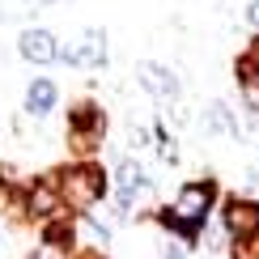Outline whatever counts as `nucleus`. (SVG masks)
Returning <instances> with one entry per match:
<instances>
[{"mask_svg": "<svg viewBox=\"0 0 259 259\" xmlns=\"http://www.w3.org/2000/svg\"><path fill=\"white\" fill-rule=\"evenodd\" d=\"M217 204H221L217 179L204 175V179L183 183V187L175 191V200H170L166 208H157V212H153V221H157L166 234H175L179 242H187V246H191V242H200V238H204V230H208V217L217 212Z\"/></svg>", "mask_w": 259, "mask_h": 259, "instance_id": "nucleus-1", "label": "nucleus"}, {"mask_svg": "<svg viewBox=\"0 0 259 259\" xmlns=\"http://www.w3.org/2000/svg\"><path fill=\"white\" fill-rule=\"evenodd\" d=\"M47 175L56 183L60 204H64L68 217H90L111 196V170H102L98 161H68V166H56Z\"/></svg>", "mask_w": 259, "mask_h": 259, "instance_id": "nucleus-2", "label": "nucleus"}, {"mask_svg": "<svg viewBox=\"0 0 259 259\" xmlns=\"http://www.w3.org/2000/svg\"><path fill=\"white\" fill-rule=\"evenodd\" d=\"M68 149H72V157L77 161H98V149H102V140H106V111L98 102H77V106H68Z\"/></svg>", "mask_w": 259, "mask_h": 259, "instance_id": "nucleus-3", "label": "nucleus"}, {"mask_svg": "<svg viewBox=\"0 0 259 259\" xmlns=\"http://www.w3.org/2000/svg\"><path fill=\"white\" fill-rule=\"evenodd\" d=\"M106 60H111V42H106V30L102 26H85L72 42L60 47V64H72V68L98 72V68H106Z\"/></svg>", "mask_w": 259, "mask_h": 259, "instance_id": "nucleus-4", "label": "nucleus"}, {"mask_svg": "<svg viewBox=\"0 0 259 259\" xmlns=\"http://www.w3.org/2000/svg\"><path fill=\"white\" fill-rule=\"evenodd\" d=\"M153 187V179L145 175V166L132 157H123L119 166L111 170V191H115V208H119V217H127V212L136 208V200L145 196V191Z\"/></svg>", "mask_w": 259, "mask_h": 259, "instance_id": "nucleus-5", "label": "nucleus"}, {"mask_svg": "<svg viewBox=\"0 0 259 259\" xmlns=\"http://www.w3.org/2000/svg\"><path fill=\"white\" fill-rule=\"evenodd\" d=\"M217 217H221V230L230 242L246 238V234L259 230V200L255 196H225L217 204Z\"/></svg>", "mask_w": 259, "mask_h": 259, "instance_id": "nucleus-6", "label": "nucleus"}, {"mask_svg": "<svg viewBox=\"0 0 259 259\" xmlns=\"http://www.w3.org/2000/svg\"><path fill=\"white\" fill-rule=\"evenodd\" d=\"M136 81H140V90H145L149 98H157V102H166V106H175L183 98L179 72L170 68V64H161V60H140L136 64Z\"/></svg>", "mask_w": 259, "mask_h": 259, "instance_id": "nucleus-7", "label": "nucleus"}, {"mask_svg": "<svg viewBox=\"0 0 259 259\" xmlns=\"http://www.w3.org/2000/svg\"><path fill=\"white\" fill-rule=\"evenodd\" d=\"M17 56L26 60V64H38V68L60 64V38L51 34L47 26H26L17 34Z\"/></svg>", "mask_w": 259, "mask_h": 259, "instance_id": "nucleus-8", "label": "nucleus"}, {"mask_svg": "<svg viewBox=\"0 0 259 259\" xmlns=\"http://www.w3.org/2000/svg\"><path fill=\"white\" fill-rule=\"evenodd\" d=\"M234 81H238V94H242L246 111L259 115V34L251 38V47L234 60Z\"/></svg>", "mask_w": 259, "mask_h": 259, "instance_id": "nucleus-9", "label": "nucleus"}, {"mask_svg": "<svg viewBox=\"0 0 259 259\" xmlns=\"http://www.w3.org/2000/svg\"><path fill=\"white\" fill-rule=\"evenodd\" d=\"M26 212H30V221H51V217H60V212H64L51 175H38V179L26 183Z\"/></svg>", "mask_w": 259, "mask_h": 259, "instance_id": "nucleus-10", "label": "nucleus"}, {"mask_svg": "<svg viewBox=\"0 0 259 259\" xmlns=\"http://www.w3.org/2000/svg\"><path fill=\"white\" fill-rule=\"evenodd\" d=\"M200 132L212 136V140H238V136H242V123H238V115H234V106L208 102V106L200 111Z\"/></svg>", "mask_w": 259, "mask_h": 259, "instance_id": "nucleus-11", "label": "nucleus"}, {"mask_svg": "<svg viewBox=\"0 0 259 259\" xmlns=\"http://www.w3.org/2000/svg\"><path fill=\"white\" fill-rule=\"evenodd\" d=\"M21 102H26V106H21L26 115H34V119H47V115L60 106V85L51 81V77H34V81L26 85V98H21Z\"/></svg>", "mask_w": 259, "mask_h": 259, "instance_id": "nucleus-12", "label": "nucleus"}, {"mask_svg": "<svg viewBox=\"0 0 259 259\" xmlns=\"http://www.w3.org/2000/svg\"><path fill=\"white\" fill-rule=\"evenodd\" d=\"M77 234H81V242L90 246V251H106V246H111V225L98 221L94 212L90 217H77Z\"/></svg>", "mask_w": 259, "mask_h": 259, "instance_id": "nucleus-13", "label": "nucleus"}, {"mask_svg": "<svg viewBox=\"0 0 259 259\" xmlns=\"http://www.w3.org/2000/svg\"><path fill=\"white\" fill-rule=\"evenodd\" d=\"M230 259H259V230L238 238V242H230Z\"/></svg>", "mask_w": 259, "mask_h": 259, "instance_id": "nucleus-14", "label": "nucleus"}, {"mask_svg": "<svg viewBox=\"0 0 259 259\" xmlns=\"http://www.w3.org/2000/svg\"><path fill=\"white\" fill-rule=\"evenodd\" d=\"M187 255H191L187 242H179V238L175 242H161V259H187Z\"/></svg>", "mask_w": 259, "mask_h": 259, "instance_id": "nucleus-15", "label": "nucleus"}, {"mask_svg": "<svg viewBox=\"0 0 259 259\" xmlns=\"http://www.w3.org/2000/svg\"><path fill=\"white\" fill-rule=\"evenodd\" d=\"M30 259H72V255L60 251V246H51V242H38V251L30 255Z\"/></svg>", "mask_w": 259, "mask_h": 259, "instance_id": "nucleus-16", "label": "nucleus"}, {"mask_svg": "<svg viewBox=\"0 0 259 259\" xmlns=\"http://www.w3.org/2000/svg\"><path fill=\"white\" fill-rule=\"evenodd\" d=\"M246 21L259 30V0H251V5H246Z\"/></svg>", "mask_w": 259, "mask_h": 259, "instance_id": "nucleus-17", "label": "nucleus"}, {"mask_svg": "<svg viewBox=\"0 0 259 259\" xmlns=\"http://www.w3.org/2000/svg\"><path fill=\"white\" fill-rule=\"evenodd\" d=\"M72 259H106V255H102V251H77Z\"/></svg>", "mask_w": 259, "mask_h": 259, "instance_id": "nucleus-18", "label": "nucleus"}, {"mask_svg": "<svg viewBox=\"0 0 259 259\" xmlns=\"http://www.w3.org/2000/svg\"><path fill=\"white\" fill-rule=\"evenodd\" d=\"M30 9H47V5H56V0H26Z\"/></svg>", "mask_w": 259, "mask_h": 259, "instance_id": "nucleus-19", "label": "nucleus"}, {"mask_svg": "<svg viewBox=\"0 0 259 259\" xmlns=\"http://www.w3.org/2000/svg\"><path fill=\"white\" fill-rule=\"evenodd\" d=\"M0 234H5V225H0Z\"/></svg>", "mask_w": 259, "mask_h": 259, "instance_id": "nucleus-20", "label": "nucleus"}]
</instances>
